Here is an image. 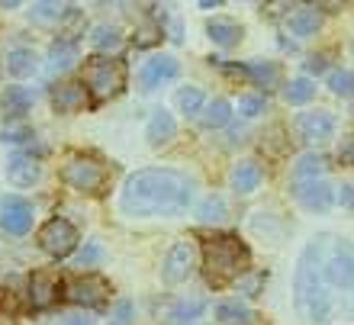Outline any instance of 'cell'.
Instances as JSON below:
<instances>
[{"label": "cell", "mask_w": 354, "mask_h": 325, "mask_svg": "<svg viewBox=\"0 0 354 325\" xmlns=\"http://www.w3.org/2000/svg\"><path fill=\"white\" fill-rule=\"evenodd\" d=\"M264 106H268V103H264V97H242V100H239V113H242L245 120H254V116H261L264 113Z\"/></svg>", "instance_id": "cell-37"}, {"label": "cell", "mask_w": 354, "mask_h": 325, "mask_svg": "<svg viewBox=\"0 0 354 325\" xmlns=\"http://www.w3.org/2000/svg\"><path fill=\"white\" fill-rule=\"evenodd\" d=\"M3 113H7L10 120H19V116H26L29 106H32V93L26 91V87H19V84H13V87H7L3 91Z\"/></svg>", "instance_id": "cell-23"}, {"label": "cell", "mask_w": 354, "mask_h": 325, "mask_svg": "<svg viewBox=\"0 0 354 325\" xmlns=\"http://www.w3.org/2000/svg\"><path fill=\"white\" fill-rule=\"evenodd\" d=\"M216 319L223 325H252L254 322V309L239 303V299H225L216 306Z\"/></svg>", "instance_id": "cell-22"}, {"label": "cell", "mask_w": 354, "mask_h": 325, "mask_svg": "<svg viewBox=\"0 0 354 325\" xmlns=\"http://www.w3.org/2000/svg\"><path fill=\"white\" fill-rule=\"evenodd\" d=\"M75 13V7H62V3H32V19H42V23H48V19H65Z\"/></svg>", "instance_id": "cell-32"}, {"label": "cell", "mask_w": 354, "mask_h": 325, "mask_svg": "<svg viewBox=\"0 0 354 325\" xmlns=\"http://www.w3.org/2000/svg\"><path fill=\"white\" fill-rule=\"evenodd\" d=\"M194 177L174 167H142L126 177L120 190V210L132 219H174L194 203Z\"/></svg>", "instance_id": "cell-2"}, {"label": "cell", "mask_w": 354, "mask_h": 325, "mask_svg": "<svg viewBox=\"0 0 354 325\" xmlns=\"http://www.w3.org/2000/svg\"><path fill=\"white\" fill-rule=\"evenodd\" d=\"M91 42H93V48L100 52V55H106L110 58V52H120V46H122V32L116 26H97L93 29V36H91Z\"/></svg>", "instance_id": "cell-27"}, {"label": "cell", "mask_w": 354, "mask_h": 325, "mask_svg": "<svg viewBox=\"0 0 354 325\" xmlns=\"http://www.w3.org/2000/svg\"><path fill=\"white\" fill-rule=\"evenodd\" d=\"M335 203H342L345 210H354V184H342L335 190Z\"/></svg>", "instance_id": "cell-40"}, {"label": "cell", "mask_w": 354, "mask_h": 325, "mask_svg": "<svg viewBox=\"0 0 354 325\" xmlns=\"http://www.w3.org/2000/svg\"><path fill=\"white\" fill-rule=\"evenodd\" d=\"M77 245V229L68 219L55 216V219H48L42 229H39V248L52 254V258H68Z\"/></svg>", "instance_id": "cell-6"}, {"label": "cell", "mask_w": 354, "mask_h": 325, "mask_svg": "<svg viewBox=\"0 0 354 325\" xmlns=\"http://www.w3.org/2000/svg\"><path fill=\"white\" fill-rule=\"evenodd\" d=\"M229 75H242V77H252L261 87H274L280 81V68L274 62H252V65H245V68H229Z\"/></svg>", "instance_id": "cell-21"}, {"label": "cell", "mask_w": 354, "mask_h": 325, "mask_svg": "<svg viewBox=\"0 0 354 325\" xmlns=\"http://www.w3.org/2000/svg\"><path fill=\"white\" fill-rule=\"evenodd\" d=\"M326 58L328 55H313V58H309V62H306V71H309V75H322V71H326V65H328Z\"/></svg>", "instance_id": "cell-42"}, {"label": "cell", "mask_w": 354, "mask_h": 325, "mask_svg": "<svg viewBox=\"0 0 354 325\" xmlns=\"http://www.w3.org/2000/svg\"><path fill=\"white\" fill-rule=\"evenodd\" d=\"M319 26H322V17H319L313 7H299L293 10L287 17V29L293 32L297 39H306V36H316Z\"/></svg>", "instance_id": "cell-19"}, {"label": "cell", "mask_w": 354, "mask_h": 325, "mask_svg": "<svg viewBox=\"0 0 354 325\" xmlns=\"http://www.w3.org/2000/svg\"><path fill=\"white\" fill-rule=\"evenodd\" d=\"M77 62V42L75 39H58L48 48V65L52 71H68V68Z\"/></svg>", "instance_id": "cell-25"}, {"label": "cell", "mask_w": 354, "mask_h": 325, "mask_svg": "<svg viewBox=\"0 0 354 325\" xmlns=\"http://www.w3.org/2000/svg\"><path fill=\"white\" fill-rule=\"evenodd\" d=\"M100 258H103L100 245H84V248L77 251L75 264H77V268H91V264H97V261H100Z\"/></svg>", "instance_id": "cell-38"}, {"label": "cell", "mask_w": 354, "mask_h": 325, "mask_svg": "<svg viewBox=\"0 0 354 325\" xmlns=\"http://www.w3.org/2000/svg\"><path fill=\"white\" fill-rule=\"evenodd\" d=\"M7 71L13 77H29L39 71V58L32 48H13L7 55Z\"/></svg>", "instance_id": "cell-26"}, {"label": "cell", "mask_w": 354, "mask_h": 325, "mask_svg": "<svg viewBox=\"0 0 354 325\" xmlns=\"http://www.w3.org/2000/svg\"><path fill=\"white\" fill-rule=\"evenodd\" d=\"M297 132L299 139L309 145H322L335 136V116L328 110H306L297 116Z\"/></svg>", "instance_id": "cell-9"}, {"label": "cell", "mask_w": 354, "mask_h": 325, "mask_svg": "<svg viewBox=\"0 0 354 325\" xmlns=\"http://www.w3.org/2000/svg\"><path fill=\"white\" fill-rule=\"evenodd\" d=\"M229 180H232L235 194H254V190L261 187V180H264V171H261L258 161H239V165L232 167Z\"/></svg>", "instance_id": "cell-18"}, {"label": "cell", "mask_w": 354, "mask_h": 325, "mask_svg": "<svg viewBox=\"0 0 354 325\" xmlns=\"http://www.w3.org/2000/svg\"><path fill=\"white\" fill-rule=\"evenodd\" d=\"M177 75H180V65H177V58L158 55V58H149V62L142 65L139 81H142V87H145V91H155V87H161L165 81H174Z\"/></svg>", "instance_id": "cell-12"}, {"label": "cell", "mask_w": 354, "mask_h": 325, "mask_svg": "<svg viewBox=\"0 0 354 325\" xmlns=\"http://www.w3.org/2000/svg\"><path fill=\"white\" fill-rule=\"evenodd\" d=\"M58 290H62V280L46 274V270H36L29 277V303L32 309H48L58 303Z\"/></svg>", "instance_id": "cell-14"}, {"label": "cell", "mask_w": 354, "mask_h": 325, "mask_svg": "<svg viewBox=\"0 0 354 325\" xmlns=\"http://www.w3.org/2000/svg\"><path fill=\"white\" fill-rule=\"evenodd\" d=\"M194 268H196L194 242L180 239V242L171 245L168 258H165V268H161V277H165V284H184V280L194 274Z\"/></svg>", "instance_id": "cell-7"}, {"label": "cell", "mask_w": 354, "mask_h": 325, "mask_svg": "<svg viewBox=\"0 0 354 325\" xmlns=\"http://www.w3.org/2000/svg\"><path fill=\"white\" fill-rule=\"evenodd\" d=\"M177 106H180V113H187V116H196V113L206 106V97L200 87H184V91L177 93Z\"/></svg>", "instance_id": "cell-31"}, {"label": "cell", "mask_w": 354, "mask_h": 325, "mask_svg": "<svg viewBox=\"0 0 354 325\" xmlns=\"http://www.w3.org/2000/svg\"><path fill=\"white\" fill-rule=\"evenodd\" d=\"M338 158H342V165H351V167H354V136H348V139L342 142V149H338Z\"/></svg>", "instance_id": "cell-41"}, {"label": "cell", "mask_w": 354, "mask_h": 325, "mask_svg": "<svg viewBox=\"0 0 354 325\" xmlns=\"http://www.w3.org/2000/svg\"><path fill=\"white\" fill-rule=\"evenodd\" d=\"M283 97H287V103H293V106L309 103L313 97H316V84L309 81V77H293V81L283 87Z\"/></svg>", "instance_id": "cell-29"}, {"label": "cell", "mask_w": 354, "mask_h": 325, "mask_svg": "<svg viewBox=\"0 0 354 325\" xmlns=\"http://www.w3.org/2000/svg\"><path fill=\"white\" fill-rule=\"evenodd\" d=\"M32 203L23 196H7L0 203V229L7 235H26L32 229Z\"/></svg>", "instance_id": "cell-11"}, {"label": "cell", "mask_w": 354, "mask_h": 325, "mask_svg": "<svg viewBox=\"0 0 354 325\" xmlns=\"http://www.w3.org/2000/svg\"><path fill=\"white\" fill-rule=\"evenodd\" d=\"M196 219L200 223H223L225 219V200L223 196H206L203 203L196 206Z\"/></svg>", "instance_id": "cell-30"}, {"label": "cell", "mask_w": 354, "mask_h": 325, "mask_svg": "<svg viewBox=\"0 0 354 325\" xmlns=\"http://www.w3.org/2000/svg\"><path fill=\"white\" fill-rule=\"evenodd\" d=\"M132 319H136V309H132L129 299H120L110 309V325H132Z\"/></svg>", "instance_id": "cell-36"}, {"label": "cell", "mask_w": 354, "mask_h": 325, "mask_svg": "<svg viewBox=\"0 0 354 325\" xmlns=\"http://www.w3.org/2000/svg\"><path fill=\"white\" fill-rule=\"evenodd\" d=\"M7 177L13 187H32L42 177V165L26 151H17L7 158Z\"/></svg>", "instance_id": "cell-15"}, {"label": "cell", "mask_w": 354, "mask_h": 325, "mask_svg": "<svg viewBox=\"0 0 354 325\" xmlns=\"http://www.w3.org/2000/svg\"><path fill=\"white\" fill-rule=\"evenodd\" d=\"M206 313V299H180L174 309H171V325H190L194 319H200Z\"/></svg>", "instance_id": "cell-28"}, {"label": "cell", "mask_w": 354, "mask_h": 325, "mask_svg": "<svg viewBox=\"0 0 354 325\" xmlns=\"http://www.w3.org/2000/svg\"><path fill=\"white\" fill-rule=\"evenodd\" d=\"M328 161L322 155H303V158L293 165L290 171V184H306V180H319V177L326 174Z\"/></svg>", "instance_id": "cell-20"}, {"label": "cell", "mask_w": 354, "mask_h": 325, "mask_svg": "<svg viewBox=\"0 0 354 325\" xmlns=\"http://www.w3.org/2000/svg\"><path fill=\"white\" fill-rule=\"evenodd\" d=\"M3 325H13V322H3Z\"/></svg>", "instance_id": "cell-45"}, {"label": "cell", "mask_w": 354, "mask_h": 325, "mask_svg": "<svg viewBox=\"0 0 354 325\" xmlns=\"http://www.w3.org/2000/svg\"><path fill=\"white\" fill-rule=\"evenodd\" d=\"M293 306L313 325L354 316V242L316 235L303 248L293 270Z\"/></svg>", "instance_id": "cell-1"}, {"label": "cell", "mask_w": 354, "mask_h": 325, "mask_svg": "<svg viewBox=\"0 0 354 325\" xmlns=\"http://www.w3.org/2000/svg\"><path fill=\"white\" fill-rule=\"evenodd\" d=\"M229 120H232V103L223 100V97L209 100L203 110H200V122H203V129H223Z\"/></svg>", "instance_id": "cell-24"}, {"label": "cell", "mask_w": 354, "mask_h": 325, "mask_svg": "<svg viewBox=\"0 0 354 325\" xmlns=\"http://www.w3.org/2000/svg\"><path fill=\"white\" fill-rule=\"evenodd\" d=\"M161 36H165V32H161V23H142V26L136 29V46L149 48V46H155Z\"/></svg>", "instance_id": "cell-34"}, {"label": "cell", "mask_w": 354, "mask_h": 325, "mask_svg": "<svg viewBox=\"0 0 354 325\" xmlns=\"http://www.w3.org/2000/svg\"><path fill=\"white\" fill-rule=\"evenodd\" d=\"M32 139V129H29V126H7V129L0 132V142H13V145H17V142H29Z\"/></svg>", "instance_id": "cell-39"}, {"label": "cell", "mask_w": 354, "mask_h": 325, "mask_svg": "<svg viewBox=\"0 0 354 325\" xmlns=\"http://www.w3.org/2000/svg\"><path fill=\"white\" fill-rule=\"evenodd\" d=\"M328 87L338 97H351L354 93V71H332L328 75Z\"/></svg>", "instance_id": "cell-33"}, {"label": "cell", "mask_w": 354, "mask_h": 325, "mask_svg": "<svg viewBox=\"0 0 354 325\" xmlns=\"http://www.w3.org/2000/svg\"><path fill=\"white\" fill-rule=\"evenodd\" d=\"M252 264V251L239 235H213L203 242V274L209 287H225L245 277Z\"/></svg>", "instance_id": "cell-3"}, {"label": "cell", "mask_w": 354, "mask_h": 325, "mask_svg": "<svg viewBox=\"0 0 354 325\" xmlns=\"http://www.w3.org/2000/svg\"><path fill=\"white\" fill-rule=\"evenodd\" d=\"M84 91L93 93V100H110L126 87V65L106 55H91L84 58Z\"/></svg>", "instance_id": "cell-4"}, {"label": "cell", "mask_w": 354, "mask_h": 325, "mask_svg": "<svg viewBox=\"0 0 354 325\" xmlns=\"http://www.w3.org/2000/svg\"><path fill=\"white\" fill-rule=\"evenodd\" d=\"M65 325H91V319H84V316H75V319H68Z\"/></svg>", "instance_id": "cell-43"}, {"label": "cell", "mask_w": 354, "mask_h": 325, "mask_svg": "<svg viewBox=\"0 0 354 325\" xmlns=\"http://www.w3.org/2000/svg\"><path fill=\"white\" fill-rule=\"evenodd\" d=\"M52 106H55L58 113H81L91 106V97H87L81 81H65L52 91Z\"/></svg>", "instance_id": "cell-13"}, {"label": "cell", "mask_w": 354, "mask_h": 325, "mask_svg": "<svg viewBox=\"0 0 354 325\" xmlns=\"http://www.w3.org/2000/svg\"><path fill=\"white\" fill-rule=\"evenodd\" d=\"M62 180L87 196H100V194H106V187H110V171H106V165H103L100 158L75 155V158H68L65 167H62Z\"/></svg>", "instance_id": "cell-5"}, {"label": "cell", "mask_w": 354, "mask_h": 325, "mask_svg": "<svg viewBox=\"0 0 354 325\" xmlns=\"http://www.w3.org/2000/svg\"><path fill=\"white\" fill-rule=\"evenodd\" d=\"M264 284H268V274H252V277H239L235 280V287L242 290L245 297H258L264 290Z\"/></svg>", "instance_id": "cell-35"}, {"label": "cell", "mask_w": 354, "mask_h": 325, "mask_svg": "<svg viewBox=\"0 0 354 325\" xmlns=\"http://www.w3.org/2000/svg\"><path fill=\"white\" fill-rule=\"evenodd\" d=\"M206 36L213 39L216 46L232 48V46H239V42H242L245 29L239 26L235 19H229V17H213L209 23H206Z\"/></svg>", "instance_id": "cell-17"}, {"label": "cell", "mask_w": 354, "mask_h": 325, "mask_svg": "<svg viewBox=\"0 0 354 325\" xmlns=\"http://www.w3.org/2000/svg\"><path fill=\"white\" fill-rule=\"evenodd\" d=\"M290 190H293V196L306 206L309 213H328L332 203H335V187L328 184L326 177L306 180V184H290Z\"/></svg>", "instance_id": "cell-10"}, {"label": "cell", "mask_w": 354, "mask_h": 325, "mask_svg": "<svg viewBox=\"0 0 354 325\" xmlns=\"http://www.w3.org/2000/svg\"><path fill=\"white\" fill-rule=\"evenodd\" d=\"M110 297V280L100 274H84L68 284V299L75 306H103Z\"/></svg>", "instance_id": "cell-8"}, {"label": "cell", "mask_w": 354, "mask_h": 325, "mask_svg": "<svg viewBox=\"0 0 354 325\" xmlns=\"http://www.w3.org/2000/svg\"><path fill=\"white\" fill-rule=\"evenodd\" d=\"M177 136V122L168 110H155L151 113L149 126H145V139H149L151 149H161V145H168L171 139Z\"/></svg>", "instance_id": "cell-16"}, {"label": "cell", "mask_w": 354, "mask_h": 325, "mask_svg": "<svg viewBox=\"0 0 354 325\" xmlns=\"http://www.w3.org/2000/svg\"><path fill=\"white\" fill-rule=\"evenodd\" d=\"M17 7H19L17 0H0V10H17Z\"/></svg>", "instance_id": "cell-44"}]
</instances>
